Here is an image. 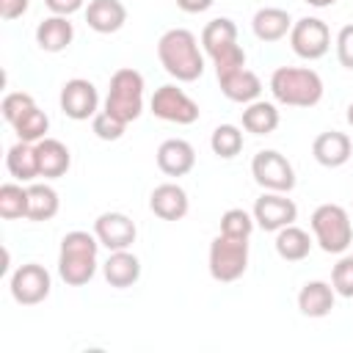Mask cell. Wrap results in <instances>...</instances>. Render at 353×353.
Masks as SVG:
<instances>
[{
    "label": "cell",
    "instance_id": "12",
    "mask_svg": "<svg viewBox=\"0 0 353 353\" xmlns=\"http://www.w3.org/2000/svg\"><path fill=\"white\" fill-rule=\"evenodd\" d=\"M254 221L259 229L265 232H279L284 226H290L295 218H298V207L292 199H287V193H276V190H268L262 193L256 201H254Z\"/></svg>",
    "mask_w": 353,
    "mask_h": 353
},
{
    "label": "cell",
    "instance_id": "10",
    "mask_svg": "<svg viewBox=\"0 0 353 353\" xmlns=\"http://www.w3.org/2000/svg\"><path fill=\"white\" fill-rule=\"evenodd\" d=\"M11 298L22 306H36L41 303L47 295H50V287H52V279L47 273L44 265L39 262H28V265H19L14 273H11Z\"/></svg>",
    "mask_w": 353,
    "mask_h": 353
},
{
    "label": "cell",
    "instance_id": "18",
    "mask_svg": "<svg viewBox=\"0 0 353 353\" xmlns=\"http://www.w3.org/2000/svg\"><path fill=\"white\" fill-rule=\"evenodd\" d=\"M36 157H39V176L44 179H58L72 165V154L66 143L58 138H41L36 143Z\"/></svg>",
    "mask_w": 353,
    "mask_h": 353
},
{
    "label": "cell",
    "instance_id": "25",
    "mask_svg": "<svg viewBox=\"0 0 353 353\" xmlns=\"http://www.w3.org/2000/svg\"><path fill=\"white\" fill-rule=\"evenodd\" d=\"M309 251H312V237H309V232L298 229L295 223H290V226L276 232V254L281 259L301 262V259L309 256Z\"/></svg>",
    "mask_w": 353,
    "mask_h": 353
},
{
    "label": "cell",
    "instance_id": "32",
    "mask_svg": "<svg viewBox=\"0 0 353 353\" xmlns=\"http://www.w3.org/2000/svg\"><path fill=\"white\" fill-rule=\"evenodd\" d=\"M254 215L240 210V207H232L221 215V234H229V237H240V240H248L251 232H254Z\"/></svg>",
    "mask_w": 353,
    "mask_h": 353
},
{
    "label": "cell",
    "instance_id": "20",
    "mask_svg": "<svg viewBox=\"0 0 353 353\" xmlns=\"http://www.w3.org/2000/svg\"><path fill=\"white\" fill-rule=\"evenodd\" d=\"M334 301H336V290L328 281H320V279L306 281L301 287V292H298V309L306 317H325V314H331Z\"/></svg>",
    "mask_w": 353,
    "mask_h": 353
},
{
    "label": "cell",
    "instance_id": "5",
    "mask_svg": "<svg viewBox=\"0 0 353 353\" xmlns=\"http://www.w3.org/2000/svg\"><path fill=\"white\" fill-rule=\"evenodd\" d=\"M312 232L325 254H345L353 243L350 215L339 204H320L312 212Z\"/></svg>",
    "mask_w": 353,
    "mask_h": 353
},
{
    "label": "cell",
    "instance_id": "23",
    "mask_svg": "<svg viewBox=\"0 0 353 353\" xmlns=\"http://www.w3.org/2000/svg\"><path fill=\"white\" fill-rule=\"evenodd\" d=\"M74 39V28L69 22V17H47L44 22H39L36 28V44L44 50V52H63Z\"/></svg>",
    "mask_w": 353,
    "mask_h": 353
},
{
    "label": "cell",
    "instance_id": "33",
    "mask_svg": "<svg viewBox=\"0 0 353 353\" xmlns=\"http://www.w3.org/2000/svg\"><path fill=\"white\" fill-rule=\"evenodd\" d=\"M30 108H36V99L28 94V91H11V94H6L3 97V102H0V110H3V119L14 127Z\"/></svg>",
    "mask_w": 353,
    "mask_h": 353
},
{
    "label": "cell",
    "instance_id": "9",
    "mask_svg": "<svg viewBox=\"0 0 353 353\" xmlns=\"http://www.w3.org/2000/svg\"><path fill=\"white\" fill-rule=\"evenodd\" d=\"M152 113L163 121H171V124H193L199 119V105L196 99H190L179 85L174 83H165L160 85L154 94H152V102H149Z\"/></svg>",
    "mask_w": 353,
    "mask_h": 353
},
{
    "label": "cell",
    "instance_id": "41",
    "mask_svg": "<svg viewBox=\"0 0 353 353\" xmlns=\"http://www.w3.org/2000/svg\"><path fill=\"white\" fill-rule=\"evenodd\" d=\"M303 3H309V6H314V8H328V6H334L336 0H303Z\"/></svg>",
    "mask_w": 353,
    "mask_h": 353
},
{
    "label": "cell",
    "instance_id": "13",
    "mask_svg": "<svg viewBox=\"0 0 353 353\" xmlns=\"http://www.w3.org/2000/svg\"><path fill=\"white\" fill-rule=\"evenodd\" d=\"M94 234L108 251H124L135 243L138 229H135L132 218L124 212H102L94 221Z\"/></svg>",
    "mask_w": 353,
    "mask_h": 353
},
{
    "label": "cell",
    "instance_id": "6",
    "mask_svg": "<svg viewBox=\"0 0 353 353\" xmlns=\"http://www.w3.org/2000/svg\"><path fill=\"white\" fill-rule=\"evenodd\" d=\"M207 265H210V276L215 281H223V284L237 281L248 268V240L218 234L210 243Z\"/></svg>",
    "mask_w": 353,
    "mask_h": 353
},
{
    "label": "cell",
    "instance_id": "31",
    "mask_svg": "<svg viewBox=\"0 0 353 353\" xmlns=\"http://www.w3.org/2000/svg\"><path fill=\"white\" fill-rule=\"evenodd\" d=\"M47 130H50V119L44 110L39 108H30L17 124H14V132L19 141H28V143H39L41 138H47Z\"/></svg>",
    "mask_w": 353,
    "mask_h": 353
},
{
    "label": "cell",
    "instance_id": "15",
    "mask_svg": "<svg viewBox=\"0 0 353 353\" xmlns=\"http://www.w3.org/2000/svg\"><path fill=\"white\" fill-rule=\"evenodd\" d=\"M149 210L163 218V221H179L188 215L190 210V201H188V193L185 188H179L176 182H163L152 190L149 196Z\"/></svg>",
    "mask_w": 353,
    "mask_h": 353
},
{
    "label": "cell",
    "instance_id": "7",
    "mask_svg": "<svg viewBox=\"0 0 353 353\" xmlns=\"http://www.w3.org/2000/svg\"><path fill=\"white\" fill-rule=\"evenodd\" d=\"M251 176L265 190L290 193L295 188V168L276 149H262V152L254 154V160H251Z\"/></svg>",
    "mask_w": 353,
    "mask_h": 353
},
{
    "label": "cell",
    "instance_id": "34",
    "mask_svg": "<svg viewBox=\"0 0 353 353\" xmlns=\"http://www.w3.org/2000/svg\"><path fill=\"white\" fill-rule=\"evenodd\" d=\"M210 58H212V63H215V74H218V77L232 74V72H237V69L245 66V50H243L237 41L229 44V47H223V50H218V52L210 55Z\"/></svg>",
    "mask_w": 353,
    "mask_h": 353
},
{
    "label": "cell",
    "instance_id": "38",
    "mask_svg": "<svg viewBox=\"0 0 353 353\" xmlns=\"http://www.w3.org/2000/svg\"><path fill=\"white\" fill-rule=\"evenodd\" d=\"M28 6H30V0H0V17H3L6 22L19 19V17L28 11Z\"/></svg>",
    "mask_w": 353,
    "mask_h": 353
},
{
    "label": "cell",
    "instance_id": "3",
    "mask_svg": "<svg viewBox=\"0 0 353 353\" xmlns=\"http://www.w3.org/2000/svg\"><path fill=\"white\" fill-rule=\"evenodd\" d=\"M270 94L290 108H312L323 99V80L306 66H279L270 74Z\"/></svg>",
    "mask_w": 353,
    "mask_h": 353
},
{
    "label": "cell",
    "instance_id": "4",
    "mask_svg": "<svg viewBox=\"0 0 353 353\" xmlns=\"http://www.w3.org/2000/svg\"><path fill=\"white\" fill-rule=\"evenodd\" d=\"M105 110L124 124L135 121L143 113V74L130 66L116 69L105 97Z\"/></svg>",
    "mask_w": 353,
    "mask_h": 353
},
{
    "label": "cell",
    "instance_id": "37",
    "mask_svg": "<svg viewBox=\"0 0 353 353\" xmlns=\"http://www.w3.org/2000/svg\"><path fill=\"white\" fill-rule=\"evenodd\" d=\"M336 58L345 69H353V22L336 33Z\"/></svg>",
    "mask_w": 353,
    "mask_h": 353
},
{
    "label": "cell",
    "instance_id": "35",
    "mask_svg": "<svg viewBox=\"0 0 353 353\" xmlns=\"http://www.w3.org/2000/svg\"><path fill=\"white\" fill-rule=\"evenodd\" d=\"M91 130H94V135L102 138V141H119V138L124 135L127 124L119 121L116 116H110L108 110H99V113L91 119Z\"/></svg>",
    "mask_w": 353,
    "mask_h": 353
},
{
    "label": "cell",
    "instance_id": "30",
    "mask_svg": "<svg viewBox=\"0 0 353 353\" xmlns=\"http://www.w3.org/2000/svg\"><path fill=\"white\" fill-rule=\"evenodd\" d=\"M0 215L6 221L28 218V188H22L17 182L0 185Z\"/></svg>",
    "mask_w": 353,
    "mask_h": 353
},
{
    "label": "cell",
    "instance_id": "39",
    "mask_svg": "<svg viewBox=\"0 0 353 353\" xmlns=\"http://www.w3.org/2000/svg\"><path fill=\"white\" fill-rule=\"evenodd\" d=\"M44 6L58 17H69L83 8V0H44Z\"/></svg>",
    "mask_w": 353,
    "mask_h": 353
},
{
    "label": "cell",
    "instance_id": "26",
    "mask_svg": "<svg viewBox=\"0 0 353 353\" xmlns=\"http://www.w3.org/2000/svg\"><path fill=\"white\" fill-rule=\"evenodd\" d=\"M279 127V110L273 102L265 99H254L245 105L243 110V130L254 132V135H270Z\"/></svg>",
    "mask_w": 353,
    "mask_h": 353
},
{
    "label": "cell",
    "instance_id": "17",
    "mask_svg": "<svg viewBox=\"0 0 353 353\" xmlns=\"http://www.w3.org/2000/svg\"><path fill=\"white\" fill-rule=\"evenodd\" d=\"M85 22L97 33H116L127 22V8L121 0H88Z\"/></svg>",
    "mask_w": 353,
    "mask_h": 353
},
{
    "label": "cell",
    "instance_id": "22",
    "mask_svg": "<svg viewBox=\"0 0 353 353\" xmlns=\"http://www.w3.org/2000/svg\"><path fill=\"white\" fill-rule=\"evenodd\" d=\"M251 28H254V36L259 41H279L284 39L290 30H292V17L290 11L284 8H276V6H265L254 14L251 19Z\"/></svg>",
    "mask_w": 353,
    "mask_h": 353
},
{
    "label": "cell",
    "instance_id": "21",
    "mask_svg": "<svg viewBox=\"0 0 353 353\" xmlns=\"http://www.w3.org/2000/svg\"><path fill=\"white\" fill-rule=\"evenodd\" d=\"M102 273H105V281L116 290H124V287H132L138 279H141V262L135 254H130V248L124 251H110L108 262L102 265Z\"/></svg>",
    "mask_w": 353,
    "mask_h": 353
},
{
    "label": "cell",
    "instance_id": "29",
    "mask_svg": "<svg viewBox=\"0 0 353 353\" xmlns=\"http://www.w3.org/2000/svg\"><path fill=\"white\" fill-rule=\"evenodd\" d=\"M210 146L221 160H232L243 152V132L234 124H218L210 135Z\"/></svg>",
    "mask_w": 353,
    "mask_h": 353
},
{
    "label": "cell",
    "instance_id": "16",
    "mask_svg": "<svg viewBox=\"0 0 353 353\" xmlns=\"http://www.w3.org/2000/svg\"><path fill=\"white\" fill-rule=\"evenodd\" d=\"M350 152H353V143H350V138H347L345 132H339V130H325V132H320V135L314 138V143H312L314 160H317L320 165H325V168H339V165H345V163L350 160Z\"/></svg>",
    "mask_w": 353,
    "mask_h": 353
},
{
    "label": "cell",
    "instance_id": "8",
    "mask_svg": "<svg viewBox=\"0 0 353 353\" xmlns=\"http://www.w3.org/2000/svg\"><path fill=\"white\" fill-rule=\"evenodd\" d=\"M290 47L298 58L303 61H317L328 52L331 47V33L328 25L317 17H301L298 22H292L290 30Z\"/></svg>",
    "mask_w": 353,
    "mask_h": 353
},
{
    "label": "cell",
    "instance_id": "2",
    "mask_svg": "<svg viewBox=\"0 0 353 353\" xmlns=\"http://www.w3.org/2000/svg\"><path fill=\"white\" fill-rule=\"evenodd\" d=\"M97 234H88L83 229L66 232L58 251V273L69 287H83L97 273V251H99Z\"/></svg>",
    "mask_w": 353,
    "mask_h": 353
},
{
    "label": "cell",
    "instance_id": "40",
    "mask_svg": "<svg viewBox=\"0 0 353 353\" xmlns=\"http://www.w3.org/2000/svg\"><path fill=\"white\" fill-rule=\"evenodd\" d=\"M182 11H188V14H201V11H207L215 0H174Z\"/></svg>",
    "mask_w": 353,
    "mask_h": 353
},
{
    "label": "cell",
    "instance_id": "19",
    "mask_svg": "<svg viewBox=\"0 0 353 353\" xmlns=\"http://www.w3.org/2000/svg\"><path fill=\"white\" fill-rule=\"evenodd\" d=\"M218 85H221V94L232 102H240V105H248L254 99H259L262 94V80L256 77V72L251 69H237L232 74H223L218 77Z\"/></svg>",
    "mask_w": 353,
    "mask_h": 353
},
{
    "label": "cell",
    "instance_id": "36",
    "mask_svg": "<svg viewBox=\"0 0 353 353\" xmlns=\"http://www.w3.org/2000/svg\"><path fill=\"white\" fill-rule=\"evenodd\" d=\"M331 287L342 298H353V256H342L331 270Z\"/></svg>",
    "mask_w": 353,
    "mask_h": 353
},
{
    "label": "cell",
    "instance_id": "42",
    "mask_svg": "<svg viewBox=\"0 0 353 353\" xmlns=\"http://www.w3.org/2000/svg\"><path fill=\"white\" fill-rule=\"evenodd\" d=\"M347 124H350V127H353V102H350V105H347Z\"/></svg>",
    "mask_w": 353,
    "mask_h": 353
},
{
    "label": "cell",
    "instance_id": "28",
    "mask_svg": "<svg viewBox=\"0 0 353 353\" xmlns=\"http://www.w3.org/2000/svg\"><path fill=\"white\" fill-rule=\"evenodd\" d=\"M234 41H237V25L229 17H215L201 30V47L207 55H215L218 50H223Z\"/></svg>",
    "mask_w": 353,
    "mask_h": 353
},
{
    "label": "cell",
    "instance_id": "24",
    "mask_svg": "<svg viewBox=\"0 0 353 353\" xmlns=\"http://www.w3.org/2000/svg\"><path fill=\"white\" fill-rule=\"evenodd\" d=\"M6 168L14 179L19 182H33L39 176V157H36V143L17 141L8 154H6Z\"/></svg>",
    "mask_w": 353,
    "mask_h": 353
},
{
    "label": "cell",
    "instance_id": "27",
    "mask_svg": "<svg viewBox=\"0 0 353 353\" xmlns=\"http://www.w3.org/2000/svg\"><path fill=\"white\" fill-rule=\"evenodd\" d=\"M58 207H61V199L55 188L41 185V182H33L28 188V218L30 221H50L55 218Z\"/></svg>",
    "mask_w": 353,
    "mask_h": 353
},
{
    "label": "cell",
    "instance_id": "14",
    "mask_svg": "<svg viewBox=\"0 0 353 353\" xmlns=\"http://www.w3.org/2000/svg\"><path fill=\"white\" fill-rule=\"evenodd\" d=\"M196 165V152L185 138H168L157 146V168L165 176H185Z\"/></svg>",
    "mask_w": 353,
    "mask_h": 353
},
{
    "label": "cell",
    "instance_id": "11",
    "mask_svg": "<svg viewBox=\"0 0 353 353\" xmlns=\"http://www.w3.org/2000/svg\"><path fill=\"white\" fill-rule=\"evenodd\" d=\"M61 110L74 119V121H85V119H94L99 110V94H97V85L85 77H72L63 83L61 88Z\"/></svg>",
    "mask_w": 353,
    "mask_h": 353
},
{
    "label": "cell",
    "instance_id": "1",
    "mask_svg": "<svg viewBox=\"0 0 353 353\" xmlns=\"http://www.w3.org/2000/svg\"><path fill=\"white\" fill-rule=\"evenodd\" d=\"M157 58H160L163 69L179 83H193L204 72V55L199 50L196 36L188 28L165 30L157 41Z\"/></svg>",
    "mask_w": 353,
    "mask_h": 353
}]
</instances>
